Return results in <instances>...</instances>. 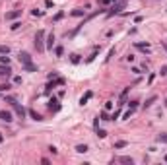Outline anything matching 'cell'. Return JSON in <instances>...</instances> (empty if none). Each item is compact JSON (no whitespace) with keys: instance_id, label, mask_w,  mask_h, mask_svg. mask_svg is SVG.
Masks as SVG:
<instances>
[{"instance_id":"obj_5","label":"cell","mask_w":167,"mask_h":165,"mask_svg":"<svg viewBox=\"0 0 167 165\" xmlns=\"http://www.w3.org/2000/svg\"><path fill=\"white\" fill-rule=\"evenodd\" d=\"M12 107L16 109V113H18V117H19V118H25V109H23L22 105H18V103H14Z\"/></svg>"},{"instance_id":"obj_16","label":"cell","mask_w":167,"mask_h":165,"mask_svg":"<svg viewBox=\"0 0 167 165\" xmlns=\"http://www.w3.org/2000/svg\"><path fill=\"white\" fill-rule=\"evenodd\" d=\"M29 117L31 118H35V121H43V117L39 113H35V111H29Z\"/></svg>"},{"instance_id":"obj_28","label":"cell","mask_w":167,"mask_h":165,"mask_svg":"<svg viewBox=\"0 0 167 165\" xmlns=\"http://www.w3.org/2000/svg\"><path fill=\"white\" fill-rule=\"evenodd\" d=\"M128 105H130V109H136V107H138V101H130Z\"/></svg>"},{"instance_id":"obj_27","label":"cell","mask_w":167,"mask_h":165,"mask_svg":"<svg viewBox=\"0 0 167 165\" xmlns=\"http://www.w3.org/2000/svg\"><path fill=\"white\" fill-rule=\"evenodd\" d=\"M101 121H111V118H109L107 113H101Z\"/></svg>"},{"instance_id":"obj_35","label":"cell","mask_w":167,"mask_h":165,"mask_svg":"<svg viewBox=\"0 0 167 165\" xmlns=\"http://www.w3.org/2000/svg\"><path fill=\"white\" fill-rule=\"evenodd\" d=\"M165 105H167V101H165Z\"/></svg>"},{"instance_id":"obj_6","label":"cell","mask_w":167,"mask_h":165,"mask_svg":"<svg viewBox=\"0 0 167 165\" xmlns=\"http://www.w3.org/2000/svg\"><path fill=\"white\" fill-rule=\"evenodd\" d=\"M10 74H12V68L8 64L6 66H0V76H2V78H8Z\"/></svg>"},{"instance_id":"obj_25","label":"cell","mask_w":167,"mask_h":165,"mask_svg":"<svg viewBox=\"0 0 167 165\" xmlns=\"http://www.w3.org/2000/svg\"><path fill=\"white\" fill-rule=\"evenodd\" d=\"M97 136H99V138H105V136H107V132H105V130H97Z\"/></svg>"},{"instance_id":"obj_4","label":"cell","mask_w":167,"mask_h":165,"mask_svg":"<svg viewBox=\"0 0 167 165\" xmlns=\"http://www.w3.org/2000/svg\"><path fill=\"white\" fill-rule=\"evenodd\" d=\"M19 62H22V64H29L31 62V56H29V52H19Z\"/></svg>"},{"instance_id":"obj_14","label":"cell","mask_w":167,"mask_h":165,"mask_svg":"<svg viewBox=\"0 0 167 165\" xmlns=\"http://www.w3.org/2000/svg\"><path fill=\"white\" fill-rule=\"evenodd\" d=\"M156 101H157V97H156V95H153V97H150L148 101L144 103V107H146V109H148V107H152V105H153V103H156Z\"/></svg>"},{"instance_id":"obj_21","label":"cell","mask_w":167,"mask_h":165,"mask_svg":"<svg viewBox=\"0 0 167 165\" xmlns=\"http://www.w3.org/2000/svg\"><path fill=\"white\" fill-rule=\"evenodd\" d=\"M62 16H64V12H58V14L52 18V22H58V19H62Z\"/></svg>"},{"instance_id":"obj_10","label":"cell","mask_w":167,"mask_h":165,"mask_svg":"<svg viewBox=\"0 0 167 165\" xmlns=\"http://www.w3.org/2000/svg\"><path fill=\"white\" fill-rule=\"evenodd\" d=\"M84 12H85V10H82V8H76V10L70 12V16H74V18H80V16H84Z\"/></svg>"},{"instance_id":"obj_30","label":"cell","mask_w":167,"mask_h":165,"mask_svg":"<svg viewBox=\"0 0 167 165\" xmlns=\"http://www.w3.org/2000/svg\"><path fill=\"white\" fill-rule=\"evenodd\" d=\"M161 74H163V76L167 74V66H161Z\"/></svg>"},{"instance_id":"obj_2","label":"cell","mask_w":167,"mask_h":165,"mask_svg":"<svg viewBox=\"0 0 167 165\" xmlns=\"http://www.w3.org/2000/svg\"><path fill=\"white\" fill-rule=\"evenodd\" d=\"M123 8H124V0H119V2H117V4H115V6H113V8H111V12H109V14H107V18H111V16H115V14H119V12H121V10H123Z\"/></svg>"},{"instance_id":"obj_24","label":"cell","mask_w":167,"mask_h":165,"mask_svg":"<svg viewBox=\"0 0 167 165\" xmlns=\"http://www.w3.org/2000/svg\"><path fill=\"white\" fill-rule=\"evenodd\" d=\"M119 161H123V163H130V165H132V157H121Z\"/></svg>"},{"instance_id":"obj_23","label":"cell","mask_w":167,"mask_h":165,"mask_svg":"<svg viewBox=\"0 0 167 165\" xmlns=\"http://www.w3.org/2000/svg\"><path fill=\"white\" fill-rule=\"evenodd\" d=\"M0 62H2V64H8V62H10V58H8L6 55H2V56H0Z\"/></svg>"},{"instance_id":"obj_26","label":"cell","mask_w":167,"mask_h":165,"mask_svg":"<svg viewBox=\"0 0 167 165\" xmlns=\"http://www.w3.org/2000/svg\"><path fill=\"white\" fill-rule=\"evenodd\" d=\"M31 14H33V16H43V12H41V10H37V8H35V10H31Z\"/></svg>"},{"instance_id":"obj_12","label":"cell","mask_w":167,"mask_h":165,"mask_svg":"<svg viewBox=\"0 0 167 165\" xmlns=\"http://www.w3.org/2000/svg\"><path fill=\"white\" fill-rule=\"evenodd\" d=\"M76 151H78V154H85V151H88V146H85V144H78V146H76Z\"/></svg>"},{"instance_id":"obj_18","label":"cell","mask_w":167,"mask_h":165,"mask_svg":"<svg viewBox=\"0 0 167 165\" xmlns=\"http://www.w3.org/2000/svg\"><path fill=\"white\" fill-rule=\"evenodd\" d=\"M8 52H10V47H8V45H2V47H0V55H8Z\"/></svg>"},{"instance_id":"obj_15","label":"cell","mask_w":167,"mask_h":165,"mask_svg":"<svg viewBox=\"0 0 167 165\" xmlns=\"http://www.w3.org/2000/svg\"><path fill=\"white\" fill-rule=\"evenodd\" d=\"M91 95H93V93H91V91H88V93H85V95H84L82 99H80V103H82V105H85V103L89 101V97H91Z\"/></svg>"},{"instance_id":"obj_9","label":"cell","mask_w":167,"mask_h":165,"mask_svg":"<svg viewBox=\"0 0 167 165\" xmlns=\"http://www.w3.org/2000/svg\"><path fill=\"white\" fill-rule=\"evenodd\" d=\"M52 45H55V35L49 33L47 35V49H52Z\"/></svg>"},{"instance_id":"obj_13","label":"cell","mask_w":167,"mask_h":165,"mask_svg":"<svg viewBox=\"0 0 167 165\" xmlns=\"http://www.w3.org/2000/svg\"><path fill=\"white\" fill-rule=\"evenodd\" d=\"M23 70H25V72H37V68H35V66L33 64H23Z\"/></svg>"},{"instance_id":"obj_32","label":"cell","mask_w":167,"mask_h":165,"mask_svg":"<svg viewBox=\"0 0 167 165\" xmlns=\"http://www.w3.org/2000/svg\"><path fill=\"white\" fill-rule=\"evenodd\" d=\"M99 2H101V4H109L111 0H99Z\"/></svg>"},{"instance_id":"obj_11","label":"cell","mask_w":167,"mask_h":165,"mask_svg":"<svg viewBox=\"0 0 167 165\" xmlns=\"http://www.w3.org/2000/svg\"><path fill=\"white\" fill-rule=\"evenodd\" d=\"M126 146H128V142L119 140V142H115V146H113V148H115V150H121V148H126Z\"/></svg>"},{"instance_id":"obj_20","label":"cell","mask_w":167,"mask_h":165,"mask_svg":"<svg viewBox=\"0 0 167 165\" xmlns=\"http://www.w3.org/2000/svg\"><path fill=\"white\" fill-rule=\"evenodd\" d=\"M62 52H64V49H62V47L58 45V47L55 49V55H56V56H62Z\"/></svg>"},{"instance_id":"obj_34","label":"cell","mask_w":167,"mask_h":165,"mask_svg":"<svg viewBox=\"0 0 167 165\" xmlns=\"http://www.w3.org/2000/svg\"><path fill=\"white\" fill-rule=\"evenodd\" d=\"M165 161H167V155H165Z\"/></svg>"},{"instance_id":"obj_19","label":"cell","mask_w":167,"mask_h":165,"mask_svg":"<svg viewBox=\"0 0 167 165\" xmlns=\"http://www.w3.org/2000/svg\"><path fill=\"white\" fill-rule=\"evenodd\" d=\"M12 85L10 84H0V93H4V91H8V89H10Z\"/></svg>"},{"instance_id":"obj_3","label":"cell","mask_w":167,"mask_h":165,"mask_svg":"<svg viewBox=\"0 0 167 165\" xmlns=\"http://www.w3.org/2000/svg\"><path fill=\"white\" fill-rule=\"evenodd\" d=\"M0 121L2 122H12V113L10 111H0Z\"/></svg>"},{"instance_id":"obj_7","label":"cell","mask_w":167,"mask_h":165,"mask_svg":"<svg viewBox=\"0 0 167 165\" xmlns=\"http://www.w3.org/2000/svg\"><path fill=\"white\" fill-rule=\"evenodd\" d=\"M49 109L52 111V113H56V111L60 109V105H58V101H56V99H51V101H49Z\"/></svg>"},{"instance_id":"obj_31","label":"cell","mask_w":167,"mask_h":165,"mask_svg":"<svg viewBox=\"0 0 167 165\" xmlns=\"http://www.w3.org/2000/svg\"><path fill=\"white\" fill-rule=\"evenodd\" d=\"M161 47H163V49H165V52H167V43H165V41H161Z\"/></svg>"},{"instance_id":"obj_8","label":"cell","mask_w":167,"mask_h":165,"mask_svg":"<svg viewBox=\"0 0 167 165\" xmlns=\"http://www.w3.org/2000/svg\"><path fill=\"white\" fill-rule=\"evenodd\" d=\"M19 16H22V10H14V12H8L6 14V19H16Z\"/></svg>"},{"instance_id":"obj_33","label":"cell","mask_w":167,"mask_h":165,"mask_svg":"<svg viewBox=\"0 0 167 165\" xmlns=\"http://www.w3.org/2000/svg\"><path fill=\"white\" fill-rule=\"evenodd\" d=\"M2 140H4V136H2V132H0V142H2Z\"/></svg>"},{"instance_id":"obj_22","label":"cell","mask_w":167,"mask_h":165,"mask_svg":"<svg viewBox=\"0 0 167 165\" xmlns=\"http://www.w3.org/2000/svg\"><path fill=\"white\" fill-rule=\"evenodd\" d=\"M12 31H16V29H19V27H22V23H19V22H16V23H12Z\"/></svg>"},{"instance_id":"obj_29","label":"cell","mask_w":167,"mask_h":165,"mask_svg":"<svg viewBox=\"0 0 167 165\" xmlns=\"http://www.w3.org/2000/svg\"><path fill=\"white\" fill-rule=\"evenodd\" d=\"M72 62H74V64H76V62H80V58H78V55H72Z\"/></svg>"},{"instance_id":"obj_1","label":"cell","mask_w":167,"mask_h":165,"mask_svg":"<svg viewBox=\"0 0 167 165\" xmlns=\"http://www.w3.org/2000/svg\"><path fill=\"white\" fill-rule=\"evenodd\" d=\"M45 31H37V35H35V47H37V51L39 52H43L45 51V49H47V47H45Z\"/></svg>"},{"instance_id":"obj_17","label":"cell","mask_w":167,"mask_h":165,"mask_svg":"<svg viewBox=\"0 0 167 165\" xmlns=\"http://www.w3.org/2000/svg\"><path fill=\"white\" fill-rule=\"evenodd\" d=\"M157 142H163V144H167V132H163V134H159V136H157Z\"/></svg>"}]
</instances>
